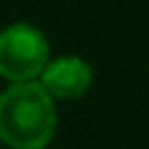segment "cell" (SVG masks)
Masks as SVG:
<instances>
[{
  "mask_svg": "<svg viewBox=\"0 0 149 149\" xmlns=\"http://www.w3.org/2000/svg\"><path fill=\"white\" fill-rule=\"evenodd\" d=\"M49 44L30 23H14L0 33V74L16 84L33 79L47 65Z\"/></svg>",
  "mask_w": 149,
  "mask_h": 149,
  "instance_id": "obj_2",
  "label": "cell"
},
{
  "mask_svg": "<svg viewBox=\"0 0 149 149\" xmlns=\"http://www.w3.org/2000/svg\"><path fill=\"white\" fill-rule=\"evenodd\" d=\"M54 130V100L37 81H21L0 93V140L9 147L42 149Z\"/></svg>",
  "mask_w": 149,
  "mask_h": 149,
  "instance_id": "obj_1",
  "label": "cell"
},
{
  "mask_svg": "<svg viewBox=\"0 0 149 149\" xmlns=\"http://www.w3.org/2000/svg\"><path fill=\"white\" fill-rule=\"evenodd\" d=\"M93 72L91 65L77 56H61L44 65L42 70V88L56 98H79L91 86Z\"/></svg>",
  "mask_w": 149,
  "mask_h": 149,
  "instance_id": "obj_3",
  "label": "cell"
}]
</instances>
